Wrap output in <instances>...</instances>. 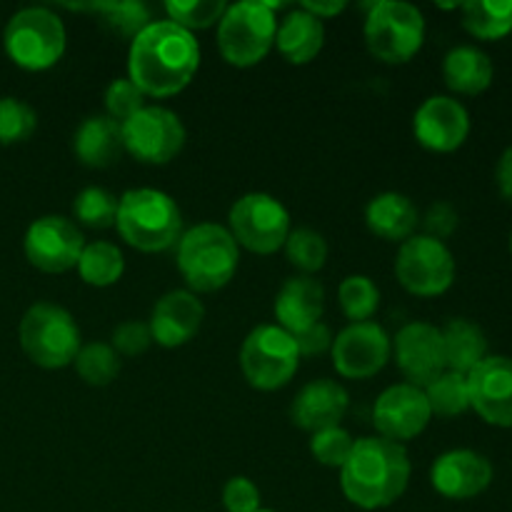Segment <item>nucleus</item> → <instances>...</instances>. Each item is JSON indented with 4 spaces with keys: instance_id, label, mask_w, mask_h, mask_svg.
<instances>
[{
    "instance_id": "412c9836",
    "label": "nucleus",
    "mask_w": 512,
    "mask_h": 512,
    "mask_svg": "<svg viewBox=\"0 0 512 512\" xmlns=\"http://www.w3.org/2000/svg\"><path fill=\"white\" fill-rule=\"evenodd\" d=\"M350 405L348 390L340 383L328 378L313 380L303 385L290 405V420L305 433H320V430L338 428Z\"/></svg>"
},
{
    "instance_id": "c756f323",
    "label": "nucleus",
    "mask_w": 512,
    "mask_h": 512,
    "mask_svg": "<svg viewBox=\"0 0 512 512\" xmlns=\"http://www.w3.org/2000/svg\"><path fill=\"white\" fill-rule=\"evenodd\" d=\"M70 10H90L100 15V23L108 30L118 33L120 38L133 40L140 30L153 23L150 8L140 0H110V3H85V5H68Z\"/></svg>"
},
{
    "instance_id": "b1692460",
    "label": "nucleus",
    "mask_w": 512,
    "mask_h": 512,
    "mask_svg": "<svg viewBox=\"0 0 512 512\" xmlns=\"http://www.w3.org/2000/svg\"><path fill=\"white\" fill-rule=\"evenodd\" d=\"M418 223L420 215L413 200L395 190L375 195L365 208L368 230L375 238L388 240V243H405L408 238H413Z\"/></svg>"
},
{
    "instance_id": "aec40b11",
    "label": "nucleus",
    "mask_w": 512,
    "mask_h": 512,
    "mask_svg": "<svg viewBox=\"0 0 512 512\" xmlns=\"http://www.w3.org/2000/svg\"><path fill=\"white\" fill-rule=\"evenodd\" d=\"M205 320V308L195 293L185 290H170L155 303L150 313L148 328L153 343L163 348H180L198 335Z\"/></svg>"
},
{
    "instance_id": "a878e982",
    "label": "nucleus",
    "mask_w": 512,
    "mask_h": 512,
    "mask_svg": "<svg viewBox=\"0 0 512 512\" xmlns=\"http://www.w3.org/2000/svg\"><path fill=\"white\" fill-rule=\"evenodd\" d=\"M443 78L453 93L480 95L493 85V60L475 45H458L445 55Z\"/></svg>"
},
{
    "instance_id": "6e6552de",
    "label": "nucleus",
    "mask_w": 512,
    "mask_h": 512,
    "mask_svg": "<svg viewBox=\"0 0 512 512\" xmlns=\"http://www.w3.org/2000/svg\"><path fill=\"white\" fill-rule=\"evenodd\" d=\"M425 43V18L420 8L403 0H380L365 18V45L380 63L403 65Z\"/></svg>"
},
{
    "instance_id": "bb28decb",
    "label": "nucleus",
    "mask_w": 512,
    "mask_h": 512,
    "mask_svg": "<svg viewBox=\"0 0 512 512\" xmlns=\"http://www.w3.org/2000/svg\"><path fill=\"white\" fill-rule=\"evenodd\" d=\"M440 333H443L445 370L470 375L488 358V338L473 320L453 318L445 328H440Z\"/></svg>"
},
{
    "instance_id": "cd10ccee",
    "label": "nucleus",
    "mask_w": 512,
    "mask_h": 512,
    "mask_svg": "<svg viewBox=\"0 0 512 512\" xmlns=\"http://www.w3.org/2000/svg\"><path fill=\"white\" fill-rule=\"evenodd\" d=\"M463 28L478 40H500L512 33V0H468L460 5Z\"/></svg>"
},
{
    "instance_id": "f03ea898",
    "label": "nucleus",
    "mask_w": 512,
    "mask_h": 512,
    "mask_svg": "<svg viewBox=\"0 0 512 512\" xmlns=\"http://www.w3.org/2000/svg\"><path fill=\"white\" fill-rule=\"evenodd\" d=\"M410 465L405 445L380 435L355 440L353 453L340 468V488L348 503L360 510H383L408 490Z\"/></svg>"
},
{
    "instance_id": "4c0bfd02",
    "label": "nucleus",
    "mask_w": 512,
    "mask_h": 512,
    "mask_svg": "<svg viewBox=\"0 0 512 512\" xmlns=\"http://www.w3.org/2000/svg\"><path fill=\"white\" fill-rule=\"evenodd\" d=\"M353 435L345 428H328L320 430V433L310 435V453L325 468H343L345 460L353 453Z\"/></svg>"
},
{
    "instance_id": "1a4fd4ad",
    "label": "nucleus",
    "mask_w": 512,
    "mask_h": 512,
    "mask_svg": "<svg viewBox=\"0 0 512 512\" xmlns=\"http://www.w3.org/2000/svg\"><path fill=\"white\" fill-rule=\"evenodd\" d=\"M240 368L250 388L263 390V393L285 388L300 368L295 338L275 323L258 325L243 340Z\"/></svg>"
},
{
    "instance_id": "f3484780",
    "label": "nucleus",
    "mask_w": 512,
    "mask_h": 512,
    "mask_svg": "<svg viewBox=\"0 0 512 512\" xmlns=\"http://www.w3.org/2000/svg\"><path fill=\"white\" fill-rule=\"evenodd\" d=\"M415 140L433 153H455L470 135V113L450 95H430L413 115Z\"/></svg>"
},
{
    "instance_id": "7c9ffc66",
    "label": "nucleus",
    "mask_w": 512,
    "mask_h": 512,
    "mask_svg": "<svg viewBox=\"0 0 512 512\" xmlns=\"http://www.w3.org/2000/svg\"><path fill=\"white\" fill-rule=\"evenodd\" d=\"M423 393L428 398L430 413L440 418H458L470 408L468 375L453 373V370L440 373L433 383L425 385Z\"/></svg>"
},
{
    "instance_id": "f704fd0d",
    "label": "nucleus",
    "mask_w": 512,
    "mask_h": 512,
    "mask_svg": "<svg viewBox=\"0 0 512 512\" xmlns=\"http://www.w3.org/2000/svg\"><path fill=\"white\" fill-rule=\"evenodd\" d=\"M285 255H288L290 265L298 268L303 275L318 273L328 260V243L318 230L298 228L290 230L288 240H285Z\"/></svg>"
},
{
    "instance_id": "c9c22d12",
    "label": "nucleus",
    "mask_w": 512,
    "mask_h": 512,
    "mask_svg": "<svg viewBox=\"0 0 512 512\" xmlns=\"http://www.w3.org/2000/svg\"><path fill=\"white\" fill-rule=\"evenodd\" d=\"M225 10H228L225 0H168L165 3L170 23L188 30V33L218 25Z\"/></svg>"
},
{
    "instance_id": "423d86ee",
    "label": "nucleus",
    "mask_w": 512,
    "mask_h": 512,
    "mask_svg": "<svg viewBox=\"0 0 512 512\" xmlns=\"http://www.w3.org/2000/svg\"><path fill=\"white\" fill-rule=\"evenodd\" d=\"M3 45L8 58L18 68L30 73H43L58 65L65 55L68 35L58 13L50 8H23L8 20L3 33Z\"/></svg>"
},
{
    "instance_id": "37998d69",
    "label": "nucleus",
    "mask_w": 512,
    "mask_h": 512,
    "mask_svg": "<svg viewBox=\"0 0 512 512\" xmlns=\"http://www.w3.org/2000/svg\"><path fill=\"white\" fill-rule=\"evenodd\" d=\"M295 345H298L300 358H313V355H323L325 350L333 348V333L325 323H315L313 328L303 330L300 335H293Z\"/></svg>"
},
{
    "instance_id": "9b49d317",
    "label": "nucleus",
    "mask_w": 512,
    "mask_h": 512,
    "mask_svg": "<svg viewBox=\"0 0 512 512\" xmlns=\"http://www.w3.org/2000/svg\"><path fill=\"white\" fill-rule=\"evenodd\" d=\"M395 278L418 298H438L455 283V258L443 240L413 235L400 243L395 258Z\"/></svg>"
},
{
    "instance_id": "c03bdc74",
    "label": "nucleus",
    "mask_w": 512,
    "mask_h": 512,
    "mask_svg": "<svg viewBox=\"0 0 512 512\" xmlns=\"http://www.w3.org/2000/svg\"><path fill=\"white\" fill-rule=\"evenodd\" d=\"M495 183H498L500 195L512 203V145L500 155L498 168H495Z\"/></svg>"
},
{
    "instance_id": "7ed1b4c3",
    "label": "nucleus",
    "mask_w": 512,
    "mask_h": 512,
    "mask_svg": "<svg viewBox=\"0 0 512 512\" xmlns=\"http://www.w3.org/2000/svg\"><path fill=\"white\" fill-rule=\"evenodd\" d=\"M175 263L190 293H215L238 273L240 248L225 225L200 223L180 235Z\"/></svg>"
},
{
    "instance_id": "a19ab883",
    "label": "nucleus",
    "mask_w": 512,
    "mask_h": 512,
    "mask_svg": "<svg viewBox=\"0 0 512 512\" xmlns=\"http://www.w3.org/2000/svg\"><path fill=\"white\" fill-rule=\"evenodd\" d=\"M223 508L228 512H255L260 510V490L245 475H235L223 488Z\"/></svg>"
},
{
    "instance_id": "a211bd4d",
    "label": "nucleus",
    "mask_w": 512,
    "mask_h": 512,
    "mask_svg": "<svg viewBox=\"0 0 512 512\" xmlns=\"http://www.w3.org/2000/svg\"><path fill=\"white\" fill-rule=\"evenodd\" d=\"M470 408L488 425L512 428V358L488 355L468 375Z\"/></svg>"
},
{
    "instance_id": "39448f33",
    "label": "nucleus",
    "mask_w": 512,
    "mask_h": 512,
    "mask_svg": "<svg viewBox=\"0 0 512 512\" xmlns=\"http://www.w3.org/2000/svg\"><path fill=\"white\" fill-rule=\"evenodd\" d=\"M280 3L243 0L228 5L218 23V48L225 63L235 68H253L275 48Z\"/></svg>"
},
{
    "instance_id": "2f4dec72",
    "label": "nucleus",
    "mask_w": 512,
    "mask_h": 512,
    "mask_svg": "<svg viewBox=\"0 0 512 512\" xmlns=\"http://www.w3.org/2000/svg\"><path fill=\"white\" fill-rule=\"evenodd\" d=\"M73 365L80 380L90 388H105L120 375V355L115 353L110 343L80 345Z\"/></svg>"
},
{
    "instance_id": "4be33fe9",
    "label": "nucleus",
    "mask_w": 512,
    "mask_h": 512,
    "mask_svg": "<svg viewBox=\"0 0 512 512\" xmlns=\"http://www.w3.org/2000/svg\"><path fill=\"white\" fill-rule=\"evenodd\" d=\"M273 310L278 320L275 325H280L285 333L300 335L323 318L325 288L313 275H295L278 290Z\"/></svg>"
},
{
    "instance_id": "e433bc0d",
    "label": "nucleus",
    "mask_w": 512,
    "mask_h": 512,
    "mask_svg": "<svg viewBox=\"0 0 512 512\" xmlns=\"http://www.w3.org/2000/svg\"><path fill=\"white\" fill-rule=\"evenodd\" d=\"M38 128V113L25 100L0 98V145L25 143Z\"/></svg>"
},
{
    "instance_id": "4468645a",
    "label": "nucleus",
    "mask_w": 512,
    "mask_h": 512,
    "mask_svg": "<svg viewBox=\"0 0 512 512\" xmlns=\"http://www.w3.org/2000/svg\"><path fill=\"white\" fill-rule=\"evenodd\" d=\"M330 353L338 375L348 380H368L388 365L393 355V338L373 320L350 323L335 335Z\"/></svg>"
},
{
    "instance_id": "0eeeda50",
    "label": "nucleus",
    "mask_w": 512,
    "mask_h": 512,
    "mask_svg": "<svg viewBox=\"0 0 512 512\" xmlns=\"http://www.w3.org/2000/svg\"><path fill=\"white\" fill-rule=\"evenodd\" d=\"M20 348L30 363L45 370L73 365L80 350V328L73 315L55 303H35L25 310L18 328Z\"/></svg>"
},
{
    "instance_id": "ddd939ff",
    "label": "nucleus",
    "mask_w": 512,
    "mask_h": 512,
    "mask_svg": "<svg viewBox=\"0 0 512 512\" xmlns=\"http://www.w3.org/2000/svg\"><path fill=\"white\" fill-rule=\"evenodd\" d=\"M85 235L78 225L63 215H43L25 230L23 250L33 268L58 275L78 268Z\"/></svg>"
},
{
    "instance_id": "a18cd8bd",
    "label": "nucleus",
    "mask_w": 512,
    "mask_h": 512,
    "mask_svg": "<svg viewBox=\"0 0 512 512\" xmlns=\"http://www.w3.org/2000/svg\"><path fill=\"white\" fill-rule=\"evenodd\" d=\"M303 10H308L310 15H315L318 20H325V18H335V15L343 13L345 8H348V3H343V0H330V3H303L300 5Z\"/></svg>"
},
{
    "instance_id": "473e14b6",
    "label": "nucleus",
    "mask_w": 512,
    "mask_h": 512,
    "mask_svg": "<svg viewBox=\"0 0 512 512\" xmlns=\"http://www.w3.org/2000/svg\"><path fill=\"white\" fill-rule=\"evenodd\" d=\"M338 300L350 323H368L380 308V290L368 275H348L340 283Z\"/></svg>"
},
{
    "instance_id": "de8ad7c7",
    "label": "nucleus",
    "mask_w": 512,
    "mask_h": 512,
    "mask_svg": "<svg viewBox=\"0 0 512 512\" xmlns=\"http://www.w3.org/2000/svg\"><path fill=\"white\" fill-rule=\"evenodd\" d=\"M510 253H512V233H510Z\"/></svg>"
},
{
    "instance_id": "c85d7f7f",
    "label": "nucleus",
    "mask_w": 512,
    "mask_h": 512,
    "mask_svg": "<svg viewBox=\"0 0 512 512\" xmlns=\"http://www.w3.org/2000/svg\"><path fill=\"white\" fill-rule=\"evenodd\" d=\"M78 273L83 283L93 285V288H110L125 273L123 250L115 243H108V240L85 243L78 260Z\"/></svg>"
},
{
    "instance_id": "58836bf2",
    "label": "nucleus",
    "mask_w": 512,
    "mask_h": 512,
    "mask_svg": "<svg viewBox=\"0 0 512 512\" xmlns=\"http://www.w3.org/2000/svg\"><path fill=\"white\" fill-rule=\"evenodd\" d=\"M145 108V95L133 80L125 75V78H115L113 83L105 90V115L113 120H118L120 125L128 118H133L138 110Z\"/></svg>"
},
{
    "instance_id": "dca6fc26",
    "label": "nucleus",
    "mask_w": 512,
    "mask_h": 512,
    "mask_svg": "<svg viewBox=\"0 0 512 512\" xmlns=\"http://www.w3.org/2000/svg\"><path fill=\"white\" fill-rule=\"evenodd\" d=\"M393 353L403 378L415 388H425L445 373L443 333L423 320H413L395 333Z\"/></svg>"
},
{
    "instance_id": "79ce46f5",
    "label": "nucleus",
    "mask_w": 512,
    "mask_h": 512,
    "mask_svg": "<svg viewBox=\"0 0 512 512\" xmlns=\"http://www.w3.org/2000/svg\"><path fill=\"white\" fill-rule=\"evenodd\" d=\"M423 228L428 238H435V240H443L450 238V235L455 233V228H458V210L453 208L450 203H445V200H440V203H433L428 208V213H425L423 218Z\"/></svg>"
},
{
    "instance_id": "ea45409f",
    "label": "nucleus",
    "mask_w": 512,
    "mask_h": 512,
    "mask_svg": "<svg viewBox=\"0 0 512 512\" xmlns=\"http://www.w3.org/2000/svg\"><path fill=\"white\" fill-rule=\"evenodd\" d=\"M113 350L125 358H138L145 350L153 345V335H150L148 323L143 320H125L113 330V340H110Z\"/></svg>"
},
{
    "instance_id": "393cba45",
    "label": "nucleus",
    "mask_w": 512,
    "mask_h": 512,
    "mask_svg": "<svg viewBox=\"0 0 512 512\" xmlns=\"http://www.w3.org/2000/svg\"><path fill=\"white\" fill-rule=\"evenodd\" d=\"M325 45V25L308 10L298 5L290 10L283 20H278V33H275V48L288 63L308 65L320 55Z\"/></svg>"
},
{
    "instance_id": "9d476101",
    "label": "nucleus",
    "mask_w": 512,
    "mask_h": 512,
    "mask_svg": "<svg viewBox=\"0 0 512 512\" xmlns=\"http://www.w3.org/2000/svg\"><path fill=\"white\" fill-rule=\"evenodd\" d=\"M228 230L238 248L255 255H273L290 235V213L275 195L245 193L228 213Z\"/></svg>"
},
{
    "instance_id": "f8f14e48",
    "label": "nucleus",
    "mask_w": 512,
    "mask_h": 512,
    "mask_svg": "<svg viewBox=\"0 0 512 512\" xmlns=\"http://www.w3.org/2000/svg\"><path fill=\"white\" fill-rule=\"evenodd\" d=\"M125 153L145 165H165L183 150L185 125L178 113L160 105H145L123 123Z\"/></svg>"
},
{
    "instance_id": "72a5a7b5",
    "label": "nucleus",
    "mask_w": 512,
    "mask_h": 512,
    "mask_svg": "<svg viewBox=\"0 0 512 512\" xmlns=\"http://www.w3.org/2000/svg\"><path fill=\"white\" fill-rule=\"evenodd\" d=\"M73 215L80 225L93 230L113 228L118 218V198L110 190L90 185L83 188L73 200Z\"/></svg>"
},
{
    "instance_id": "2eb2a0df",
    "label": "nucleus",
    "mask_w": 512,
    "mask_h": 512,
    "mask_svg": "<svg viewBox=\"0 0 512 512\" xmlns=\"http://www.w3.org/2000/svg\"><path fill=\"white\" fill-rule=\"evenodd\" d=\"M433 420L423 388L398 383L378 395L373 405V425L380 438L393 443L415 440Z\"/></svg>"
},
{
    "instance_id": "5701e85b",
    "label": "nucleus",
    "mask_w": 512,
    "mask_h": 512,
    "mask_svg": "<svg viewBox=\"0 0 512 512\" xmlns=\"http://www.w3.org/2000/svg\"><path fill=\"white\" fill-rule=\"evenodd\" d=\"M73 153L88 168H110L125 153L123 125L108 115H90L75 130Z\"/></svg>"
},
{
    "instance_id": "6ab92c4d",
    "label": "nucleus",
    "mask_w": 512,
    "mask_h": 512,
    "mask_svg": "<svg viewBox=\"0 0 512 512\" xmlns=\"http://www.w3.org/2000/svg\"><path fill=\"white\" fill-rule=\"evenodd\" d=\"M495 478L493 463L475 450H448L430 468L435 493L448 500H473L490 488Z\"/></svg>"
},
{
    "instance_id": "20e7f679",
    "label": "nucleus",
    "mask_w": 512,
    "mask_h": 512,
    "mask_svg": "<svg viewBox=\"0 0 512 512\" xmlns=\"http://www.w3.org/2000/svg\"><path fill=\"white\" fill-rule=\"evenodd\" d=\"M115 228L130 248L140 253H163L178 245L183 235V213L163 190L135 188L118 198Z\"/></svg>"
},
{
    "instance_id": "f257e3e1",
    "label": "nucleus",
    "mask_w": 512,
    "mask_h": 512,
    "mask_svg": "<svg viewBox=\"0 0 512 512\" xmlns=\"http://www.w3.org/2000/svg\"><path fill=\"white\" fill-rule=\"evenodd\" d=\"M200 68V43L170 20H153L128 48V78L145 98H170L193 83Z\"/></svg>"
},
{
    "instance_id": "49530a36",
    "label": "nucleus",
    "mask_w": 512,
    "mask_h": 512,
    "mask_svg": "<svg viewBox=\"0 0 512 512\" xmlns=\"http://www.w3.org/2000/svg\"><path fill=\"white\" fill-rule=\"evenodd\" d=\"M255 512H275V510H265V508H260V510H255Z\"/></svg>"
}]
</instances>
